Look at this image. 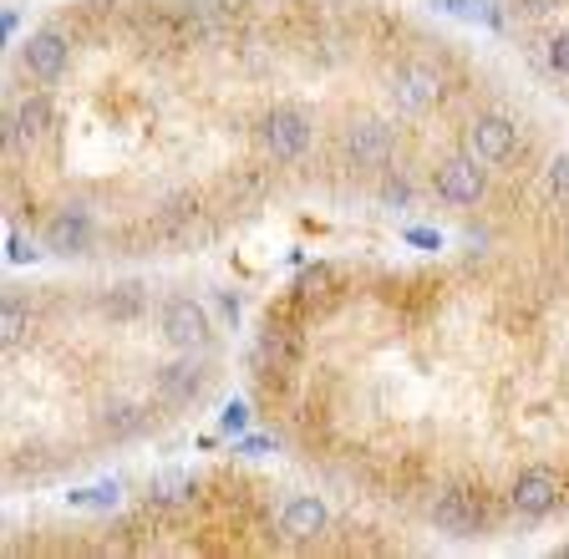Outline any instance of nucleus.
Wrapping results in <instances>:
<instances>
[{
	"instance_id": "17",
	"label": "nucleus",
	"mask_w": 569,
	"mask_h": 559,
	"mask_svg": "<svg viewBox=\"0 0 569 559\" xmlns=\"http://www.w3.org/2000/svg\"><path fill=\"white\" fill-rule=\"evenodd\" d=\"M193 478L189 473H168V478H158L153 483V503H189L193 499Z\"/></svg>"
},
{
	"instance_id": "12",
	"label": "nucleus",
	"mask_w": 569,
	"mask_h": 559,
	"mask_svg": "<svg viewBox=\"0 0 569 559\" xmlns=\"http://www.w3.org/2000/svg\"><path fill=\"white\" fill-rule=\"evenodd\" d=\"M331 529V509H326V499H316V493H296V499L280 509V535L296 539V545H310V539H320Z\"/></svg>"
},
{
	"instance_id": "10",
	"label": "nucleus",
	"mask_w": 569,
	"mask_h": 559,
	"mask_svg": "<svg viewBox=\"0 0 569 559\" xmlns=\"http://www.w3.org/2000/svg\"><path fill=\"white\" fill-rule=\"evenodd\" d=\"M41 244H47L51 254H61V260H77V254H87V244H92V214L87 209H57V214L47 219V229H41Z\"/></svg>"
},
{
	"instance_id": "6",
	"label": "nucleus",
	"mask_w": 569,
	"mask_h": 559,
	"mask_svg": "<svg viewBox=\"0 0 569 559\" xmlns=\"http://www.w3.org/2000/svg\"><path fill=\"white\" fill-rule=\"evenodd\" d=\"M559 499H565V488H559V478L549 468H523L509 488L513 513H523V519H549L559 509Z\"/></svg>"
},
{
	"instance_id": "4",
	"label": "nucleus",
	"mask_w": 569,
	"mask_h": 559,
	"mask_svg": "<svg viewBox=\"0 0 569 559\" xmlns=\"http://www.w3.org/2000/svg\"><path fill=\"white\" fill-rule=\"evenodd\" d=\"M158 326H163V341L178 346V351H203V346L213 341V321L209 310L199 306V300L178 296L163 306V316H158Z\"/></svg>"
},
{
	"instance_id": "15",
	"label": "nucleus",
	"mask_w": 569,
	"mask_h": 559,
	"mask_svg": "<svg viewBox=\"0 0 569 559\" xmlns=\"http://www.w3.org/2000/svg\"><path fill=\"white\" fill-rule=\"evenodd\" d=\"M31 331H36L31 306H26V300H6V310H0V341L16 351V346L31 341Z\"/></svg>"
},
{
	"instance_id": "14",
	"label": "nucleus",
	"mask_w": 569,
	"mask_h": 559,
	"mask_svg": "<svg viewBox=\"0 0 569 559\" xmlns=\"http://www.w3.org/2000/svg\"><path fill=\"white\" fill-rule=\"evenodd\" d=\"M97 422H102V432L112 442H132V438H142V432H148V412H142L138 402H107L102 412H97Z\"/></svg>"
},
{
	"instance_id": "13",
	"label": "nucleus",
	"mask_w": 569,
	"mask_h": 559,
	"mask_svg": "<svg viewBox=\"0 0 569 559\" xmlns=\"http://www.w3.org/2000/svg\"><path fill=\"white\" fill-rule=\"evenodd\" d=\"M51 118H57V112H51V97L47 92H31V97H21V102H16L11 132H6V138H11V143H21V148H36L51 132Z\"/></svg>"
},
{
	"instance_id": "8",
	"label": "nucleus",
	"mask_w": 569,
	"mask_h": 559,
	"mask_svg": "<svg viewBox=\"0 0 569 559\" xmlns=\"http://www.w3.org/2000/svg\"><path fill=\"white\" fill-rule=\"evenodd\" d=\"M21 61H26V72H31L36 82L51 87L61 72H67V61H71V41L61 37L57 26H41V31H31V41L21 47Z\"/></svg>"
},
{
	"instance_id": "18",
	"label": "nucleus",
	"mask_w": 569,
	"mask_h": 559,
	"mask_svg": "<svg viewBox=\"0 0 569 559\" xmlns=\"http://www.w3.org/2000/svg\"><path fill=\"white\" fill-rule=\"evenodd\" d=\"M549 189H555V199L569 203V153H559L555 163H549Z\"/></svg>"
},
{
	"instance_id": "5",
	"label": "nucleus",
	"mask_w": 569,
	"mask_h": 559,
	"mask_svg": "<svg viewBox=\"0 0 569 559\" xmlns=\"http://www.w3.org/2000/svg\"><path fill=\"white\" fill-rule=\"evenodd\" d=\"M260 138H264V153H270L274 163H300L310 148V118L300 108H274L270 118H264Z\"/></svg>"
},
{
	"instance_id": "16",
	"label": "nucleus",
	"mask_w": 569,
	"mask_h": 559,
	"mask_svg": "<svg viewBox=\"0 0 569 559\" xmlns=\"http://www.w3.org/2000/svg\"><path fill=\"white\" fill-rule=\"evenodd\" d=\"M102 310L112 316V321H132L142 310V286H112L102 296Z\"/></svg>"
},
{
	"instance_id": "9",
	"label": "nucleus",
	"mask_w": 569,
	"mask_h": 559,
	"mask_svg": "<svg viewBox=\"0 0 569 559\" xmlns=\"http://www.w3.org/2000/svg\"><path fill=\"white\" fill-rule=\"evenodd\" d=\"M391 97H397L402 112L422 118V112H432L442 102V77L432 72V67H422V61H407L402 72L391 77Z\"/></svg>"
},
{
	"instance_id": "19",
	"label": "nucleus",
	"mask_w": 569,
	"mask_h": 559,
	"mask_svg": "<svg viewBox=\"0 0 569 559\" xmlns=\"http://www.w3.org/2000/svg\"><path fill=\"white\" fill-rule=\"evenodd\" d=\"M549 67H555L559 77H569V31L555 37V47H549Z\"/></svg>"
},
{
	"instance_id": "20",
	"label": "nucleus",
	"mask_w": 569,
	"mask_h": 559,
	"mask_svg": "<svg viewBox=\"0 0 569 559\" xmlns=\"http://www.w3.org/2000/svg\"><path fill=\"white\" fill-rule=\"evenodd\" d=\"M555 6H559V0H519V11H523V16H549Z\"/></svg>"
},
{
	"instance_id": "3",
	"label": "nucleus",
	"mask_w": 569,
	"mask_h": 559,
	"mask_svg": "<svg viewBox=\"0 0 569 559\" xmlns=\"http://www.w3.org/2000/svg\"><path fill=\"white\" fill-rule=\"evenodd\" d=\"M391 153H397V138H391V128L381 118H356L351 128H346V163L351 168L381 173V168L391 163Z\"/></svg>"
},
{
	"instance_id": "2",
	"label": "nucleus",
	"mask_w": 569,
	"mask_h": 559,
	"mask_svg": "<svg viewBox=\"0 0 569 559\" xmlns=\"http://www.w3.org/2000/svg\"><path fill=\"white\" fill-rule=\"evenodd\" d=\"M432 189H438L442 203L452 209H468L488 193V163H478L473 153H458V158H442L438 173H432Z\"/></svg>"
},
{
	"instance_id": "1",
	"label": "nucleus",
	"mask_w": 569,
	"mask_h": 559,
	"mask_svg": "<svg viewBox=\"0 0 569 559\" xmlns=\"http://www.w3.org/2000/svg\"><path fill=\"white\" fill-rule=\"evenodd\" d=\"M432 529L438 535H452V539H478L488 529V509L478 503V493H462V488H442L432 509H427Z\"/></svg>"
},
{
	"instance_id": "21",
	"label": "nucleus",
	"mask_w": 569,
	"mask_h": 559,
	"mask_svg": "<svg viewBox=\"0 0 569 559\" xmlns=\"http://www.w3.org/2000/svg\"><path fill=\"white\" fill-rule=\"evenodd\" d=\"M387 199H391V203H412V189H407L402 179H391V183H387Z\"/></svg>"
},
{
	"instance_id": "11",
	"label": "nucleus",
	"mask_w": 569,
	"mask_h": 559,
	"mask_svg": "<svg viewBox=\"0 0 569 559\" xmlns=\"http://www.w3.org/2000/svg\"><path fill=\"white\" fill-rule=\"evenodd\" d=\"M203 387H209V367L199 361V351H183L178 361L158 367V397H163L168 407H189Z\"/></svg>"
},
{
	"instance_id": "7",
	"label": "nucleus",
	"mask_w": 569,
	"mask_h": 559,
	"mask_svg": "<svg viewBox=\"0 0 569 559\" xmlns=\"http://www.w3.org/2000/svg\"><path fill=\"white\" fill-rule=\"evenodd\" d=\"M513 148H519V128H513L503 112H483V118H473V128H468V153H473L478 163H488V168L509 163Z\"/></svg>"
}]
</instances>
